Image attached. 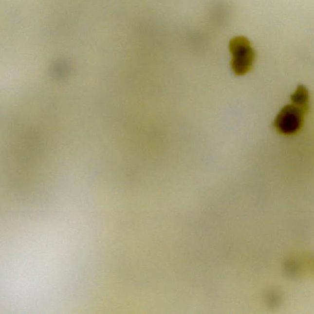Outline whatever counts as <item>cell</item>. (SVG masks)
<instances>
[{
  "label": "cell",
  "mask_w": 314,
  "mask_h": 314,
  "mask_svg": "<svg viewBox=\"0 0 314 314\" xmlns=\"http://www.w3.org/2000/svg\"><path fill=\"white\" fill-rule=\"evenodd\" d=\"M229 49L232 55L231 67L237 75H244L251 71L256 60V52L249 39L237 37L231 40Z\"/></svg>",
  "instance_id": "6da1fadb"
},
{
  "label": "cell",
  "mask_w": 314,
  "mask_h": 314,
  "mask_svg": "<svg viewBox=\"0 0 314 314\" xmlns=\"http://www.w3.org/2000/svg\"><path fill=\"white\" fill-rule=\"evenodd\" d=\"M290 98L293 104L309 112V93L305 86L299 85Z\"/></svg>",
  "instance_id": "3957f363"
},
{
  "label": "cell",
  "mask_w": 314,
  "mask_h": 314,
  "mask_svg": "<svg viewBox=\"0 0 314 314\" xmlns=\"http://www.w3.org/2000/svg\"><path fill=\"white\" fill-rule=\"evenodd\" d=\"M304 109L290 104L280 111L275 120V127L278 133L292 135L297 133L303 126L304 116L308 114Z\"/></svg>",
  "instance_id": "7a4b0ae2"
}]
</instances>
